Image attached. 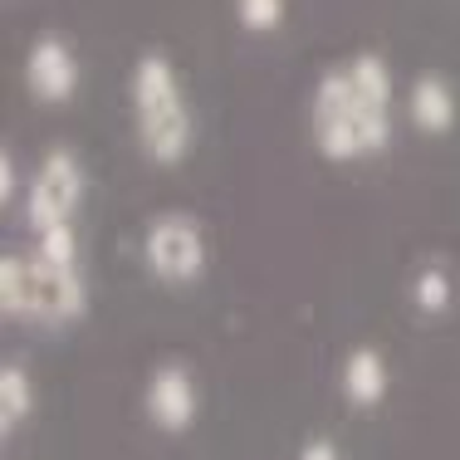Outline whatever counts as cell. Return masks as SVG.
<instances>
[{"instance_id": "obj_9", "label": "cell", "mask_w": 460, "mask_h": 460, "mask_svg": "<svg viewBox=\"0 0 460 460\" xmlns=\"http://www.w3.org/2000/svg\"><path fill=\"white\" fill-rule=\"evenodd\" d=\"M387 358L377 353V348H353V353L343 358V397L353 402V407H377L382 397H387Z\"/></svg>"}, {"instance_id": "obj_8", "label": "cell", "mask_w": 460, "mask_h": 460, "mask_svg": "<svg viewBox=\"0 0 460 460\" xmlns=\"http://www.w3.org/2000/svg\"><path fill=\"white\" fill-rule=\"evenodd\" d=\"M407 113L421 133L441 137L456 128V89L441 79V74H416L411 93H407Z\"/></svg>"}, {"instance_id": "obj_11", "label": "cell", "mask_w": 460, "mask_h": 460, "mask_svg": "<svg viewBox=\"0 0 460 460\" xmlns=\"http://www.w3.org/2000/svg\"><path fill=\"white\" fill-rule=\"evenodd\" d=\"M35 255L49 260V265L79 270V235H74V221H59V226L40 230V235H35Z\"/></svg>"}, {"instance_id": "obj_15", "label": "cell", "mask_w": 460, "mask_h": 460, "mask_svg": "<svg viewBox=\"0 0 460 460\" xmlns=\"http://www.w3.org/2000/svg\"><path fill=\"white\" fill-rule=\"evenodd\" d=\"M299 460H343V456H338V446L328 441V436H314V441L299 451Z\"/></svg>"}, {"instance_id": "obj_3", "label": "cell", "mask_w": 460, "mask_h": 460, "mask_svg": "<svg viewBox=\"0 0 460 460\" xmlns=\"http://www.w3.org/2000/svg\"><path fill=\"white\" fill-rule=\"evenodd\" d=\"M89 309V289H84L79 270L49 265L40 255H5L0 260V314L5 319H25L40 328H64L84 319Z\"/></svg>"}, {"instance_id": "obj_2", "label": "cell", "mask_w": 460, "mask_h": 460, "mask_svg": "<svg viewBox=\"0 0 460 460\" xmlns=\"http://www.w3.org/2000/svg\"><path fill=\"white\" fill-rule=\"evenodd\" d=\"M128 98H133V128H137L142 157L157 162V167H177L196 137V118H191V103H186V89L177 79V64L167 54L147 49L133 64Z\"/></svg>"}, {"instance_id": "obj_5", "label": "cell", "mask_w": 460, "mask_h": 460, "mask_svg": "<svg viewBox=\"0 0 460 460\" xmlns=\"http://www.w3.org/2000/svg\"><path fill=\"white\" fill-rule=\"evenodd\" d=\"M147 275L162 284H196L206 275V235L191 216H157L142 235Z\"/></svg>"}, {"instance_id": "obj_14", "label": "cell", "mask_w": 460, "mask_h": 460, "mask_svg": "<svg viewBox=\"0 0 460 460\" xmlns=\"http://www.w3.org/2000/svg\"><path fill=\"white\" fill-rule=\"evenodd\" d=\"M15 191H20V167H15V152H0V201L15 206Z\"/></svg>"}, {"instance_id": "obj_4", "label": "cell", "mask_w": 460, "mask_h": 460, "mask_svg": "<svg viewBox=\"0 0 460 460\" xmlns=\"http://www.w3.org/2000/svg\"><path fill=\"white\" fill-rule=\"evenodd\" d=\"M84 162L74 157L69 147H54L45 152V162L35 167V177L25 186V226L30 235H40V230L59 226V221H74L84 206Z\"/></svg>"}, {"instance_id": "obj_10", "label": "cell", "mask_w": 460, "mask_h": 460, "mask_svg": "<svg viewBox=\"0 0 460 460\" xmlns=\"http://www.w3.org/2000/svg\"><path fill=\"white\" fill-rule=\"evenodd\" d=\"M30 416H35V382L20 363H5L0 367V431L15 436V426Z\"/></svg>"}, {"instance_id": "obj_1", "label": "cell", "mask_w": 460, "mask_h": 460, "mask_svg": "<svg viewBox=\"0 0 460 460\" xmlns=\"http://www.w3.org/2000/svg\"><path fill=\"white\" fill-rule=\"evenodd\" d=\"M314 147L328 162H363L392 142V69L382 54H353L314 84Z\"/></svg>"}, {"instance_id": "obj_13", "label": "cell", "mask_w": 460, "mask_h": 460, "mask_svg": "<svg viewBox=\"0 0 460 460\" xmlns=\"http://www.w3.org/2000/svg\"><path fill=\"white\" fill-rule=\"evenodd\" d=\"M235 20L250 35H270L284 25V0H235Z\"/></svg>"}, {"instance_id": "obj_6", "label": "cell", "mask_w": 460, "mask_h": 460, "mask_svg": "<svg viewBox=\"0 0 460 460\" xmlns=\"http://www.w3.org/2000/svg\"><path fill=\"white\" fill-rule=\"evenodd\" d=\"M142 407H147V421L157 426V431H191L196 411H201V392H196V377L186 372L181 363H162L157 372L147 377V397H142Z\"/></svg>"}, {"instance_id": "obj_7", "label": "cell", "mask_w": 460, "mask_h": 460, "mask_svg": "<svg viewBox=\"0 0 460 460\" xmlns=\"http://www.w3.org/2000/svg\"><path fill=\"white\" fill-rule=\"evenodd\" d=\"M25 89L40 103H69L79 93V59L59 35H40L25 54Z\"/></svg>"}, {"instance_id": "obj_12", "label": "cell", "mask_w": 460, "mask_h": 460, "mask_svg": "<svg viewBox=\"0 0 460 460\" xmlns=\"http://www.w3.org/2000/svg\"><path fill=\"white\" fill-rule=\"evenodd\" d=\"M411 299H416V309H421V314H446V309H451V275H446L441 265L421 270L416 284H411Z\"/></svg>"}]
</instances>
